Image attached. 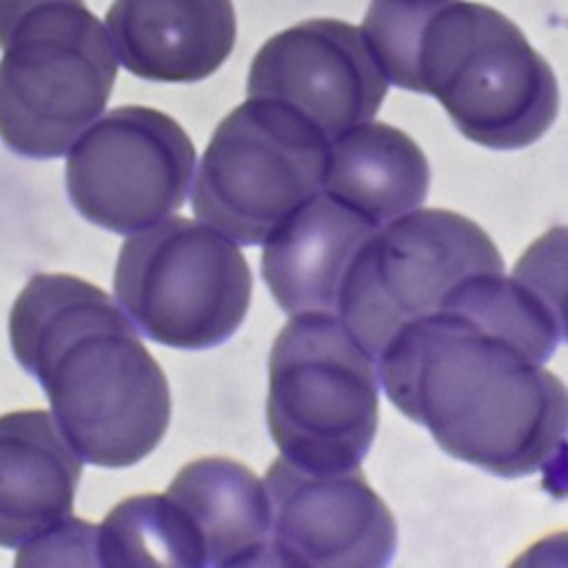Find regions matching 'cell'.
Returning <instances> with one entry per match:
<instances>
[{"mask_svg":"<svg viewBox=\"0 0 568 568\" xmlns=\"http://www.w3.org/2000/svg\"><path fill=\"white\" fill-rule=\"evenodd\" d=\"M166 495L184 515L204 566H262L268 555L271 508L264 479L224 455L189 462Z\"/></svg>","mask_w":568,"mask_h":568,"instance_id":"cell-15","label":"cell"},{"mask_svg":"<svg viewBox=\"0 0 568 568\" xmlns=\"http://www.w3.org/2000/svg\"><path fill=\"white\" fill-rule=\"evenodd\" d=\"M388 80L359 27L311 18L271 36L255 53L246 93L280 100L328 142L379 111Z\"/></svg>","mask_w":568,"mask_h":568,"instance_id":"cell-11","label":"cell"},{"mask_svg":"<svg viewBox=\"0 0 568 568\" xmlns=\"http://www.w3.org/2000/svg\"><path fill=\"white\" fill-rule=\"evenodd\" d=\"M362 33L386 80L439 100L475 144L537 142L559 111L550 64L501 11L473 0H371Z\"/></svg>","mask_w":568,"mask_h":568,"instance_id":"cell-3","label":"cell"},{"mask_svg":"<svg viewBox=\"0 0 568 568\" xmlns=\"http://www.w3.org/2000/svg\"><path fill=\"white\" fill-rule=\"evenodd\" d=\"M377 229L320 189L262 242V277L277 306L335 313L344 273Z\"/></svg>","mask_w":568,"mask_h":568,"instance_id":"cell-13","label":"cell"},{"mask_svg":"<svg viewBox=\"0 0 568 568\" xmlns=\"http://www.w3.org/2000/svg\"><path fill=\"white\" fill-rule=\"evenodd\" d=\"M0 138L60 158L104 111L118 75L106 27L84 0H0Z\"/></svg>","mask_w":568,"mask_h":568,"instance_id":"cell-4","label":"cell"},{"mask_svg":"<svg viewBox=\"0 0 568 568\" xmlns=\"http://www.w3.org/2000/svg\"><path fill=\"white\" fill-rule=\"evenodd\" d=\"M481 271H504V257L479 224L448 209H413L359 246L335 313L377 359L404 324L437 311L459 282Z\"/></svg>","mask_w":568,"mask_h":568,"instance_id":"cell-8","label":"cell"},{"mask_svg":"<svg viewBox=\"0 0 568 568\" xmlns=\"http://www.w3.org/2000/svg\"><path fill=\"white\" fill-rule=\"evenodd\" d=\"M82 462L47 410L0 417V546L27 548L73 515Z\"/></svg>","mask_w":568,"mask_h":568,"instance_id":"cell-14","label":"cell"},{"mask_svg":"<svg viewBox=\"0 0 568 568\" xmlns=\"http://www.w3.org/2000/svg\"><path fill=\"white\" fill-rule=\"evenodd\" d=\"M9 339L82 462L124 468L162 442L169 382L133 322L95 284L67 273L31 277L13 302Z\"/></svg>","mask_w":568,"mask_h":568,"instance_id":"cell-2","label":"cell"},{"mask_svg":"<svg viewBox=\"0 0 568 568\" xmlns=\"http://www.w3.org/2000/svg\"><path fill=\"white\" fill-rule=\"evenodd\" d=\"M271 566L382 568L397 550V524L359 466L315 473L275 457L264 477Z\"/></svg>","mask_w":568,"mask_h":568,"instance_id":"cell-10","label":"cell"},{"mask_svg":"<svg viewBox=\"0 0 568 568\" xmlns=\"http://www.w3.org/2000/svg\"><path fill=\"white\" fill-rule=\"evenodd\" d=\"M377 366L331 311L291 315L268 355V430L280 455L315 473L366 457L377 422Z\"/></svg>","mask_w":568,"mask_h":568,"instance_id":"cell-5","label":"cell"},{"mask_svg":"<svg viewBox=\"0 0 568 568\" xmlns=\"http://www.w3.org/2000/svg\"><path fill=\"white\" fill-rule=\"evenodd\" d=\"M430 184L419 144L386 122H362L328 142L322 191L382 226L417 209Z\"/></svg>","mask_w":568,"mask_h":568,"instance_id":"cell-16","label":"cell"},{"mask_svg":"<svg viewBox=\"0 0 568 568\" xmlns=\"http://www.w3.org/2000/svg\"><path fill=\"white\" fill-rule=\"evenodd\" d=\"M93 548L102 566H204L189 524L166 493L115 504L95 526Z\"/></svg>","mask_w":568,"mask_h":568,"instance_id":"cell-17","label":"cell"},{"mask_svg":"<svg viewBox=\"0 0 568 568\" xmlns=\"http://www.w3.org/2000/svg\"><path fill=\"white\" fill-rule=\"evenodd\" d=\"M251 268L237 244L206 222L166 217L129 237L113 273L115 304L149 339L213 348L244 322Z\"/></svg>","mask_w":568,"mask_h":568,"instance_id":"cell-6","label":"cell"},{"mask_svg":"<svg viewBox=\"0 0 568 568\" xmlns=\"http://www.w3.org/2000/svg\"><path fill=\"white\" fill-rule=\"evenodd\" d=\"M195 169L186 131L151 106H118L71 144L67 193L75 211L118 235L144 231L184 204Z\"/></svg>","mask_w":568,"mask_h":568,"instance_id":"cell-9","label":"cell"},{"mask_svg":"<svg viewBox=\"0 0 568 568\" xmlns=\"http://www.w3.org/2000/svg\"><path fill=\"white\" fill-rule=\"evenodd\" d=\"M328 138L300 111L248 95L222 118L200 160L193 213L237 244H262L322 189Z\"/></svg>","mask_w":568,"mask_h":568,"instance_id":"cell-7","label":"cell"},{"mask_svg":"<svg viewBox=\"0 0 568 568\" xmlns=\"http://www.w3.org/2000/svg\"><path fill=\"white\" fill-rule=\"evenodd\" d=\"M106 31L124 69L151 82H200L235 44L231 0H113Z\"/></svg>","mask_w":568,"mask_h":568,"instance_id":"cell-12","label":"cell"},{"mask_svg":"<svg viewBox=\"0 0 568 568\" xmlns=\"http://www.w3.org/2000/svg\"><path fill=\"white\" fill-rule=\"evenodd\" d=\"M375 366L393 406L448 455L508 479L561 462L564 382L468 315L439 308L404 324Z\"/></svg>","mask_w":568,"mask_h":568,"instance_id":"cell-1","label":"cell"}]
</instances>
